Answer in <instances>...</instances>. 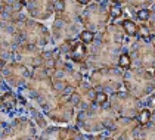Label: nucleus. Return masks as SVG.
Returning <instances> with one entry per match:
<instances>
[{"mask_svg":"<svg viewBox=\"0 0 155 140\" xmlns=\"http://www.w3.org/2000/svg\"><path fill=\"white\" fill-rule=\"evenodd\" d=\"M126 33L118 24H109L97 33L96 41L89 44L86 65L89 70L118 68V58L124 44Z\"/></svg>","mask_w":155,"mask_h":140,"instance_id":"f257e3e1","label":"nucleus"},{"mask_svg":"<svg viewBox=\"0 0 155 140\" xmlns=\"http://www.w3.org/2000/svg\"><path fill=\"white\" fill-rule=\"evenodd\" d=\"M118 114L112 109V106L96 105L92 103L90 106L80 109L75 124L84 131H108L112 127L114 121L117 119Z\"/></svg>","mask_w":155,"mask_h":140,"instance_id":"f03ea898","label":"nucleus"},{"mask_svg":"<svg viewBox=\"0 0 155 140\" xmlns=\"http://www.w3.org/2000/svg\"><path fill=\"white\" fill-rule=\"evenodd\" d=\"M124 44L130 55L131 65L134 68H142V70H151L155 68V47L151 44L149 40L139 38V37H130L126 35Z\"/></svg>","mask_w":155,"mask_h":140,"instance_id":"7ed1b4c3","label":"nucleus"},{"mask_svg":"<svg viewBox=\"0 0 155 140\" xmlns=\"http://www.w3.org/2000/svg\"><path fill=\"white\" fill-rule=\"evenodd\" d=\"M123 84L126 90L130 94L136 96L137 99L146 97L155 90V78L154 74L148 70L133 68L123 74Z\"/></svg>","mask_w":155,"mask_h":140,"instance_id":"20e7f679","label":"nucleus"},{"mask_svg":"<svg viewBox=\"0 0 155 140\" xmlns=\"http://www.w3.org/2000/svg\"><path fill=\"white\" fill-rule=\"evenodd\" d=\"M90 86L96 90L115 93L123 86V72L117 68H99L90 74Z\"/></svg>","mask_w":155,"mask_h":140,"instance_id":"39448f33","label":"nucleus"},{"mask_svg":"<svg viewBox=\"0 0 155 140\" xmlns=\"http://www.w3.org/2000/svg\"><path fill=\"white\" fill-rule=\"evenodd\" d=\"M111 15L108 11V6L99 3H90L83 12V25L86 30H90L93 33H101L109 25Z\"/></svg>","mask_w":155,"mask_h":140,"instance_id":"423d86ee","label":"nucleus"},{"mask_svg":"<svg viewBox=\"0 0 155 140\" xmlns=\"http://www.w3.org/2000/svg\"><path fill=\"white\" fill-rule=\"evenodd\" d=\"M109 105L112 106V109L120 117L127 118H136L139 111L142 109L140 108V105H142L140 99H137L136 96H133L130 93H121L120 90L115 93H111Z\"/></svg>","mask_w":155,"mask_h":140,"instance_id":"0eeeda50","label":"nucleus"},{"mask_svg":"<svg viewBox=\"0 0 155 140\" xmlns=\"http://www.w3.org/2000/svg\"><path fill=\"white\" fill-rule=\"evenodd\" d=\"M2 77H3V81L8 87H15V89L21 90L30 81L31 71L28 70L27 65L13 60L2 70Z\"/></svg>","mask_w":155,"mask_h":140,"instance_id":"6e6552de","label":"nucleus"},{"mask_svg":"<svg viewBox=\"0 0 155 140\" xmlns=\"http://www.w3.org/2000/svg\"><path fill=\"white\" fill-rule=\"evenodd\" d=\"M21 35L24 38V43L33 44L38 47H46L52 41V34L49 33V30L43 24L28 19L22 27Z\"/></svg>","mask_w":155,"mask_h":140,"instance_id":"1a4fd4ad","label":"nucleus"},{"mask_svg":"<svg viewBox=\"0 0 155 140\" xmlns=\"http://www.w3.org/2000/svg\"><path fill=\"white\" fill-rule=\"evenodd\" d=\"M3 139H34L36 137V125L33 121L27 118H16L11 124L3 122Z\"/></svg>","mask_w":155,"mask_h":140,"instance_id":"9d476101","label":"nucleus"},{"mask_svg":"<svg viewBox=\"0 0 155 140\" xmlns=\"http://www.w3.org/2000/svg\"><path fill=\"white\" fill-rule=\"evenodd\" d=\"M43 47L33 46L28 43H22L13 52V60L24 63L27 67L36 68L38 65H43Z\"/></svg>","mask_w":155,"mask_h":140,"instance_id":"9b49d317","label":"nucleus"},{"mask_svg":"<svg viewBox=\"0 0 155 140\" xmlns=\"http://www.w3.org/2000/svg\"><path fill=\"white\" fill-rule=\"evenodd\" d=\"M46 115L52 121H56V122H70L74 117V106L70 100H64L61 105L46 112Z\"/></svg>","mask_w":155,"mask_h":140,"instance_id":"f8f14e48","label":"nucleus"},{"mask_svg":"<svg viewBox=\"0 0 155 140\" xmlns=\"http://www.w3.org/2000/svg\"><path fill=\"white\" fill-rule=\"evenodd\" d=\"M77 129H46L40 139H86Z\"/></svg>","mask_w":155,"mask_h":140,"instance_id":"ddd939ff","label":"nucleus"},{"mask_svg":"<svg viewBox=\"0 0 155 140\" xmlns=\"http://www.w3.org/2000/svg\"><path fill=\"white\" fill-rule=\"evenodd\" d=\"M87 44H84L83 41H74L71 46V52H70V60L75 62V63H84L86 62V56H87Z\"/></svg>","mask_w":155,"mask_h":140,"instance_id":"4468645a","label":"nucleus"},{"mask_svg":"<svg viewBox=\"0 0 155 140\" xmlns=\"http://www.w3.org/2000/svg\"><path fill=\"white\" fill-rule=\"evenodd\" d=\"M18 96L12 92H6V93L2 94V100H0V103L3 106V112L5 114H11L13 112V109L18 106Z\"/></svg>","mask_w":155,"mask_h":140,"instance_id":"2eb2a0df","label":"nucleus"},{"mask_svg":"<svg viewBox=\"0 0 155 140\" xmlns=\"http://www.w3.org/2000/svg\"><path fill=\"white\" fill-rule=\"evenodd\" d=\"M120 25L123 27L126 35H130V37H136V35H137V28H139V25L134 22L133 19H123Z\"/></svg>","mask_w":155,"mask_h":140,"instance_id":"dca6fc26","label":"nucleus"},{"mask_svg":"<svg viewBox=\"0 0 155 140\" xmlns=\"http://www.w3.org/2000/svg\"><path fill=\"white\" fill-rule=\"evenodd\" d=\"M151 114H152V111H151L149 108H143V109L139 111V114L136 115V119L139 121L140 125H146V124H149V121H151Z\"/></svg>","mask_w":155,"mask_h":140,"instance_id":"f3484780","label":"nucleus"},{"mask_svg":"<svg viewBox=\"0 0 155 140\" xmlns=\"http://www.w3.org/2000/svg\"><path fill=\"white\" fill-rule=\"evenodd\" d=\"M28 112H30V115L33 117V119L37 122V125H38V127L46 129V121H45V118H43V115L37 111L34 106H30V108H28Z\"/></svg>","mask_w":155,"mask_h":140,"instance_id":"a211bd4d","label":"nucleus"},{"mask_svg":"<svg viewBox=\"0 0 155 140\" xmlns=\"http://www.w3.org/2000/svg\"><path fill=\"white\" fill-rule=\"evenodd\" d=\"M108 11H109V15H111V19L114 21L112 24H115V21L123 16V9H121V6L120 5H115V3H111L109 6H108Z\"/></svg>","mask_w":155,"mask_h":140,"instance_id":"6ab92c4d","label":"nucleus"},{"mask_svg":"<svg viewBox=\"0 0 155 140\" xmlns=\"http://www.w3.org/2000/svg\"><path fill=\"white\" fill-rule=\"evenodd\" d=\"M78 40L83 41L84 44H92L95 41V33L84 28V30H81V33L78 34Z\"/></svg>","mask_w":155,"mask_h":140,"instance_id":"aec40b11","label":"nucleus"},{"mask_svg":"<svg viewBox=\"0 0 155 140\" xmlns=\"http://www.w3.org/2000/svg\"><path fill=\"white\" fill-rule=\"evenodd\" d=\"M130 67H131L130 55L127 52H123L118 58V68H121V70H129Z\"/></svg>","mask_w":155,"mask_h":140,"instance_id":"412c9836","label":"nucleus"},{"mask_svg":"<svg viewBox=\"0 0 155 140\" xmlns=\"http://www.w3.org/2000/svg\"><path fill=\"white\" fill-rule=\"evenodd\" d=\"M109 93L104 92V90H96L95 94V103L96 105H107V102L109 100Z\"/></svg>","mask_w":155,"mask_h":140,"instance_id":"4be33fe9","label":"nucleus"},{"mask_svg":"<svg viewBox=\"0 0 155 140\" xmlns=\"http://www.w3.org/2000/svg\"><path fill=\"white\" fill-rule=\"evenodd\" d=\"M124 3L134 6V8H146L149 5H154L155 0H124Z\"/></svg>","mask_w":155,"mask_h":140,"instance_id":"5701e85b","label":"nucleus"},{"mask_svg":"<svg viewBox=\"0 0 155 140\" xmlns=\"http://www.w3.org/2000/svg\"><path fill=\"white\" fill-rule=\"evenodd\" d=\"M136 16H137V19H140V21H148L149 16H151V11L146 9V8H140L139 11L136 12Z\"/></svg>","mask_w":155,"mask_h":140,"instance_id":"b1692460","label":"nucleus"},{"mask_svg":"<svg viewBox=\"0 0 155 140\" xmlns=\"http://www.w3.org/2000/svg\"><path fill=\"white\" fill-rule=\"evenodd\" d=\"M148 28H149V31L155 34V3L152 5V11H151V16H149V19H148Z\"/></svg>","mask_w":155,"mask_h":140,"instance_id":"393cba45","label":"nucleus"},{"mask_svg":"<svg viewBox=\"0 0 155 140\" xmlns=\"http://www.w3.org/2000/svg\"><path fill=\"white\" fill-rule=\"evenodd\" d=\"M53 9H55V13L64 12V9H65V0H55V3H53Z\"/></svg>","mask_w":155,"mask_h":140,"instance_id":"a878e982","label":"nucleus"},{"mask_svg":"<svg viewBox=\"0 0 155 140\" xmlns=\"http://www.w3.org/2000/svg\"><path fill=\"white\" fill-rule=\"evenodd\" d=\"M149 125L155 127V106L152 108V114H151V121H149Z\"/></svg>","mask_w":155,"mask_h":140,"instance_id":"bb28decb","label":"nucleus"},{"mask_svg":"<svg viewBox=\"0 0 155 140\" xmlns=\"http://www.w3.org/2000/svg\"><path fill=\"white\" fill-rule=\"evenodd\" d=\"M80 5H83V6H87V5H90V0H77Z\"/></svg>","mask_w":155,"mask_h":140,"instance_id":"cd10ccee","label":"nucleus"},{"mask_svg":"<svg viewBox=\"0 0 155 140\" xmlns=\"http://www.w3.org/2000/svg\"><path fill=\"white\" fill-rule=\"evenodd\" d=\"M149 41H151V44H152V46L155 47V35H154V34L151 35V38H149Z\"/></svg>","mask_w":155,"mask_h":140,"instance_id":"c85d7f7f","label":"nucleus"},{"mask_svg":"<svg viewBox=\"0 0 155 140\" xmlns=\"http://www.w3.org/2000/svg\"><path fill=\"white\" fill-rule=\"evenodd\" d=\"M112 3H115V5H123L124 3V0H111Z\"/></svg>","mask_w":155,"mask_h":140,"instance_id":"c756f323","label":"nucleus"},{"mask_svg":"<svg viewBox=\"0 0 155 140\" xmlns=\"http://www.w3.org/2000/svg\"><path fill=\"white\" fill-rule=\"evenodd\" d=\"M96 3H99V5H105V6H107V0H96Z\"/></svg>","mask_w":155,"mask_h":140,"instance_id":"7c9ffc66","label":"nucleus"},{"mask_svg":"<svg viewBox=\"0 0 155 140\" xmlns=\"http://www.w3.org/2000/svg\"><path fill=\"white\" fill-rule=\"evenodd\" d=\"M152 74H154V78H155V68H154V71H152Z\"/></svg>","mask_w":155,"mask_h":140,"instance_id":"2f4dec72","label":"nucleus"}]
</instances>
